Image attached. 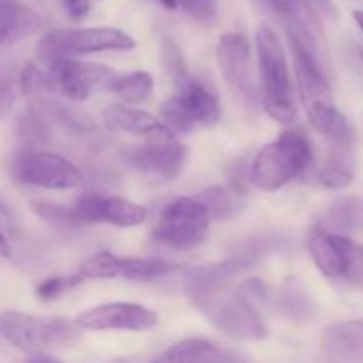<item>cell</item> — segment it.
<instances>
[{
    "mask_svg": "<svg viewBox=\"0 0 363 363\" xmlns=\"http://www.w3.org/2000/svg\"><path fill=\"white\" fill-rule=\"evenodd\" d=\"M255 46L266 113L277 123L291 124L296 119V98L282 43L272 27L262 25L255 34Z\"/></svg>",
    "mask_w": 363,
    "mask_h": 363,
    "instance_id": "1",
    "label": "cell"
},
{
    "mask_svg": "<svg viewBox=\"0 0 363 363\" xmlns=\"http://www.w3.org/2000/svg\"><path fill=\"white\" fill-rule=\"evenodd\" d=\"M311 163V140L300 131L287 130L257 152L248 179L259 190L275 191L301 176Z\"/></svg>",
    "mask_w": 363,
    "mask_h": 363,
    "instance_id": "2",
    "label": "cell"
},
{
    "mask_svg": "<svg viewBox=\"0 0 363 363\" xmlns=\"http://www.w3.org/2000/svg\"><path fill=\"white\" fill-rule=\"evenodd\" d=\"M291 52H293L294 71H296L298 91H300L301 101L307 110L312 128L328 138V142L353 137V128L333 103L328 77L323 74L319 67L303 53L293 48Z\"/></svg>",
    "mask_w": 363,
    "mask_h": 363,
    "instance_id": "3",
    "label": "cell"
},
{
    "mask_svg": "<svg viewBox=\"0 0 363 363\" xmlns=\"http://www.w3.org/2000/svg\"><path fill=\"white\" fill-rule=\"evenodd\" d=\"M77 321L60 318L6 311L0 314V335L16 350L28 354H43L50 350L66 347L80 339Z\"/></svg>",
    "mask_w": 363,
    "mask_h": 363,
    "instance_id": "4",
    "label": "cell"
},
{
    "mask_svg": "<svg viewBox=\"0 0 363 363\" xmlns=\"http://www.w3.org/2000/svg\"><path fill=\"white\" fill-rule=\"evenodd\" d=\"M137 41L124 30L113 27L91 28H55L39 39L35 53L46 64L73 59L74 55L96 52H128Z\"/></svg>",
    "mask_w": 363,
    "mask_h": 363,
    "instance_id": "5",
    "label": "cell"
},
{
    "mask_svg": "<svg viewBox=\"0 0 363 363\" xmlns=\"http://www.w3.org/2000/svg\"><path fill=\"white\" fill-rule=\"evenodd\" d=\"M188 296L213 326L225 335L241 340H261L268 335L262 318L241 294L218 287L188 293Z\"/></svg>",
    "mask_w": 363,
    "mask_h": 363,
    "instance_id": "6",
    "label": "cell"
},
{
    "mask_svg": "<svg viewBox=\"0 0 363 363\" xmlns=\"http://www.w3.org/2000/svg\"><path fill=\"white\" fill-rule=\"evenodd\" d=\"M268 4L282 18L291 48L308 57L323 74L330 77L328 43L314 7L305 0H268Z\"/></svg>",
    "mask_w": 363,
    "mask_h": 363,
    "instance_id": "7",
    "label": "cell"
},
{
    "mask_svg": "<svg viewBox=\"0 0 363 363\" xmlns=\"http://www.w3.org/2000/svg\"><path fill=\"white\" fill-rule=\"evenodd\" d=\"M11 176L18 184L45 190H71L84 183V176L73 162L43 149L18 152L11 163Z\"/></svg>",
    "mask_w": 363,
    "mask_h": 363,
    "instance_id": "8",
    "label": "cell"
},
{
    "mask_svg": "<svg viewBox=\"0 0 363 363\" xmlns=\"http://www.w3.org/2000/svg\"><path fill=\"white\" fill-rule=\"evenodd\" d=\"M209 213L199 197H179L167 204L160 215L155 238L176 250H191L206 240Z\"/></svg>",
    "mask_w": 363,
    "mask_h": 363,
    "instance_id": "9",
    "label": "cell"
},
{
    "mask_svg": "<svg viewBox=\"0 0 363 363\" xmlns=\"http://www.w3.org/2000/svg\"><path fill=\"white\" fill-rule=\"evenodd\" d=\"M176 269L160 257H117L110 252H98L80 266L82 279H124L131 282H151Z\"/></svg>",
    "mask_w": 363,
    "mask_h": 363,
    "instance_id": "10",
    "label": "cell"
},
{
    "mask_svg": "<svg viewBox=\"0 0 363 363\" xmlns=\"http://www.w3.org/2000/svg\"><path fill=\"white\" fill-rule=\"evenodd\" d=\"M116 77L110 67L101 64L78 62L74 59H64L48 66L50 91H57L71 101H85L96 89L103 87Z\"/></svg>",
    "mask_w": 363,
    "mask_h": 363,
    "instance_id": "11",
    "label": "cell"
},
{
    "mask_svg": "<svg viewBox=\"0 0 363 363\" xmlns=\"http://www.w3.org/2000/svg\"><path fill=\"white\" fill-rule=\"evenodd\" d=\"M77 325L85 330H123V332H151L158 326V315L151 308L130 301L103 303L82 312Z\"/></svg>",
    "mask_w": 363,
    "mask_h": 363,
    "instance_id": "12",
    "label": "cell"
},
{
    "mask_svg": "<svg viewBox=\"0 0 363 363\" xmlns=\"http://www.w3.org/2000/svg\"><path fill=\"white\" fill-rule=\"evenodd\" d=\"M184 158H186V147L167 128L162 133L147 138L144 145L128 152V163L133 169L155 174L167 181L177 177Z\"/></svg>",
    "mask_w": 363,
    "mask_h": 363,
    "instance_id": "13",
    "label": "cell"
},
{
    "mask_svg": "<svg viewBox=\"0 0 363 363\" xmlns=\"http://www.w3.org/2000/svg\"><path fill=\"white\" fill-rule=\"evenodd\" d=\"M216 60L227 84L243 94L247 101L257 103L259 91L252 74V48L247 35L238 32L222 35L216 48Z\"/></svg>",
    "mask_w": 363,
    "mask_h": 363,
    "instance_id": "14",
    "label": "cell"
},
{
    "mask_svg": "<svg viewBox=\"0 0 363 363\" xmlns=\"http://www.w3.org/2000/svg\"><path fill=\"white\" fill-rule=\"evenodd\" d=\"M78 222L108 223L116 227H137L147 218V209L123 197L105 195H84L74 202L73 208Z\"/></svg>",
    "mask_w": 363,
    "mask_h": 363,
    "instance_id": "15",
    "label": "cell"
},
{
    "mask_svg": "<svg viewBox=\"0 0 363 363\" xmlns=\"http://www.w3.org/2000/svg\"><path fill=\"white\" fill-rule=\"evenodd\" d=\"M307 245L315 266L323 275L337 279V277L350 273L354 255H357V248L346 236L325 233L315 227L308 234Z\"/></svg>",
    "mask_w": 363,
    "mask_h": 363,
    "instance_id": "16",
    "label": "cell"
},
{
    "mask_svg": "<svg viewBox=\"0 0 363 363\" xmlns=\"http://www.w3.org/2000/svg\"><path fill=\"white\" fill-rule=\"evenodd\" d=\"M259 262L257 257L247 252L236 250V254L227 257L225 261L213 262L208 266H197L186 273V293H201L223 287V284L233 279L238 273L250 269Z\"/></svg>",
    "mask_w": 363,
    "mask_h": 363,
    "instance_id": "17",
    "label": "cell"
},
{
    "mask_svg": "<svg viewBox=\"0 0 363 363\" xmlns=\"http://www.w3.org/2000/svg\"><path fill=\"white\" fill-rule=\"evenodd\" d=\"M321 344L330 357L363 363V319L328 326L323 333Z\"/></svg>",
    "mask_w": 363,
    "mask_h": 363,
    "instance_id": "18",
    "label": "cell"
},
{
    "mask_svg": "<svg viewBox=\"0 0 363 363\" xmlns=\"http://www.w3.org/2000/svg\"><path fill=\"white\" fill-rule=\"evenodd\" d=\"M103 123L112 131L144 138H151L165 130V126L155 116L144 112V110L123 105V103H113V105L106 106L103 112Z\"/></svg>",
    "mask_w": 363,
    "mask_h": 363,
    "instance_id": "19",
    "label": "cell"
},
{
    "mask_svg": "<svg viewBox=\"0 0 363 363\" xmlns=\"http://www.w3.org/2000/svg\"><path fill=\"white\" fill-rule=\"evenodd\" d=\"M330 144L332 149L323 163L319 181L330 190H342L354 177V135Z\"/></svg>",
    "mask_w": 363,
    "mask_h": 363,
    "instance_id": "20",
    "label": "cell"
},
{
    "mask_svg": "<svg viewBox=\"0 0 363 363\" xmlns=\"http://www.w3.org/2000/svg\"><path fill=\"white\" fill-rule=\"evenodd\" d=\"M41 28V16L18 0H0V45L30 38Z\"/></svg>",
    "mask_w": 363,
    "mask_h": 363,
    "instance_id": "21",
    "label": "cell"
},
{
    "mask_svg": "<svg viewBox=\"0 0 363 363\" xmlns=\"http://www.w3.org/2000/svg\"><path fill=\"white\" fill-rule=\"evenodd\" d=\"M177 99L195 126H211V124L218 123L220 113H222L218 98L201 82L191 78L188 84L179 87Z\"/></svg>",
    "mask_w": 363,
    "mask_h": 363,
    "instance_id": "22",
    "label": "cell"
},
{
    "mask_svg": "<svg viewBox=\"0 0 363 363\" xmlns=\"http://www.w3.org/2000/svg\"><path fill=\"white\" fill-rule=\"evenodd\" d=\"M233 354L204 339H186L163 351L151 363H227Z\"/></svg>",
    "mask_w": 363,
    "mask_h": 363,
    "instance_id": "23",
    "label": "cell"
},
{
    "mask_svg": "<svg viewBox=\"0 0 363 363\" xmlns=\"http://www.w3.org/2000/svg\"><path fill=\"white\" fill-rule=\"evenodd\" d=\"M155 89V80L145 71H133L124 77H113L108 84V91L128 105H138L147 101Z\"/></svg>",
    "mask_w": 363,
    "mask_h": 363,
    "instance_id": "24",
    "label": "cell"
},
{
    "mask_svg": "<svg viewBox=\"0 0 363 363\" xmlns=\"http://www.w3.org/2000/svg\"><path fill=\"white\" fill-rule=\"evenodd\" d=\"M279 305L294 321H307L314 314V303L303 284L296 279L287 280L280 289Z\"/></svg>",
    "mask_w": 363,
    "mask_h": 363,
    "instance_id": "25",
    "label": "cell"
},
{
    "mask_svg": "<svg viewBox=\"0 0 363 363\" xmlns=\"http://www.w3.org/2000/svg\"><path fill=\"white\" fill-rule=\"evenodd\" d=\"M360 216V202L354 197H344L333 202L326 216L323 218V225L319 229L330 234H346L353 230Z\"/></svg>",
    "mask_w": 363,
    "mask_h": 363,
    "instance_id": "26",
    "label": "cell"
},
{
    "mask_svg": "<svg viewBox=\"0 0 363 363\" xmlns=\"http://www.w3.org/2000/svg\"><path fill=\"white\" fill-rule=\"evenodd\" d=\"M30 209L34 211L35 216L43 220V222L50 223L57 229H74L80 227L82 223L78 222L77 215H74L73 208H66V206L53 204L48 201H32Z\"/></svg>",
    "mask_w": 363,
    "mask_h": 363,
    "instance_id": "27",
    "label": "cell"
},
{
    "mask_svg": "<svg viewBox=\"0 0 363 363\" xmlns=\"http://www.w3.org/2000/svg\"><path fill=\"white\" fill-rule=\"evenodd\" d=\"M18 133H20L21 140L28 145V149H34L35 145L46 144L50 138L48 121H46L41 113L35 112L34 108L28 106L27 112L21 113L20 117Z\"/></svg>",
    "mask_w": 363,
    "mask_h": 363,
    "instance_id": "28",
    "label": "cell"
},
{
    "mask_svg": "<svg viewBox=\"0 0 363 363\" xmlns=\"http://www.w3.org/2000/svg\"><path fill=\"white\" fill-rule=\"evenodd\" d=\"M199 199L204 202L209 216H215L216 220L230 218V216H234L238 213L236 199L230 197L229 191L222 186L208 188V190H204L199 195Z\"/></svg>",
    "mask_w": 363,
    "mask_h": 363,
    "instance_id": "29",
    "label": "cell"
},
{
    "mask_svg": "<svg viewBox=\"0 0 363 363\" xmlns=\"http://www.w3.org/2000/svg\"><path fill=\"white\" fill-rule=\"evenodd\" d=\"M162 53H163V64H165L167 71H169L170 78L174 80L176 87H183L184 84L191 80V74L188 71L184 57L181 53V48L172 38H163L162 41Z\"/></svg>",
    "mask_w": 363,
    "mask_h": 363,
    "instance_id": "30",
    "label": "cell"
},
{
    "mask_svg": "<svg viewBox=\"0 0 363 363\" xmlns=\"http://www.w3.org/2000/svg\"><path fill=\"white\" fill-rule=\"evenodd\" d=\"M20 89L30 103L46 98L50 92V84L46 74L34 64H27L20 73Z\"/></svg>",
    "mask_w": 363,
    "mask_h": 363,
    "instance_id": "31",
    "label": "cell"
},
{
    "mask_svg": "<svg viewBox=\"0 0 363 363\" xmlns=\"http://www.w3.org/2000/svg\"><path fill=\"white\" fill-rule=\"evenodd\" d=\"M177 7L184 11L195 23L211 28L218 21V0H176Z\"/></svg>",
    "mask_w": 363,
    "mask_h": 363,
    "instance_id": "32",
    "label": "cell"
},
{
    "mask_svg": "<svg viewBox=\"0 0 363 363\" xmlns=\"http://www.w3.org/2000/svg\"><path fill=\"white\" fill-rule=\"evenodd\" d=\"M84 282L80 275H69V277H53V279H46L35 287V296L43 301H52L62 296L64 293L71 291L73 287H78Z\"/></svg>",
    "mask_w": 363,
    "mask_h": 363,
    "instance_id": "33",
    "label": "cell"
},
{
    "mask_svg": "<svg viewBox=\"0 0 363 363\" xmlns=\"http://www.w3.org/2000/svg\"><path fill=\"white\" fill-rule=\"evenodd\" d=\"M16 98V69L13 62H0V119L13 106Z\"/></svg>",
    "mask_w": 363,
    "mask_h": 363,
    "instance_id": "34",
    "label": "cell"
},
{
    "mask_svg": "<svg viewBox=\"0 0 363 363\" xmlns=\"http://www.w3.org/2000/svg\"><path fill=\"white\" fill-rule=\"evenodd\" d=\"M64 11L73 21L84 20L91 11V0H62Z\"/></svg>",
    "mask_w": 363,
    "mask_h": 363,
    "instance_id": "35",
    "label": "cell"
},
{
    "mask_svg": "<svg viewBox=\"0 0 363 363\" xmlns=\"http://www.w3.org/2000/svg\"><path fill=\"white\" fill-rule=\"evenodd\" d=\"M243 291H247L248 294H254V296L259 298H264L266 294H268V287H266V284L259 279L247 280V282L243 284Z\"/></svg>",
    "mask_w": 363,
    "mask_h": 363,
    "instance_id": "36",
    "label": "cell"
},
{
    "mask_svg": "<svg viewBox=\"0 0 363 363\" xmlns=\"http://www.w3.org/2000/svg\"><path fill=\"white\" fill-rule=\"evenodd\" d=\"M305 2H308L311 4L312 7H318V9H321V11H325V13H328V14H333V6H332V2H330V0H305Z\"/></svg>",
    "mask_w": 363,
    "mask_h": 363,
    "instance_id": "37",
    "label": "cell"
},
{
    "mask_svg": "<svg viewBox=\"0 0 363 363\" xmlns=\"http://www.w3.org/2000/svg\"><path fill=\"white\" fill-rule=\"evenodd\" d=\"M25 363H62L60 360H57V358L50 357V354H32L30 358H28Z\"/></svg>",
    "mask_w": 363,
    "mask_h": 363,
    "instance_id": "38",
    "label": "cell"
},
{
    "mask_svg": "<svg viewBox=\"0 0 363 363\" xmlns=\"http://www.w3.org/2000/svg\"><path fill=\"white\" fill-rule=\"evenodd\" d=\"M0 257L9 259L11 257V245L7 241V238L4 236V233L0 230Z\"/></svg>",
    "mask_w": 363,
    "mask_h": 363,
    "instance_id": "39",
    "label": "cell"
},
{
    "mask_svg": "<svg viewBox=\"0 0 363 363\" xmlns=\"http://www.w3.org/2000/svg\"><path fill=\"white\" fill-rule=\"evenodd\" d=\"M160 4H162V6L165 7V9H169V11L177 9V2H176V0H160Z\"/></svg>",
    "mask_w": 363,
    "mask_h": 363,
    "instance_id": "40",
    "label": "cell"
},
{
    "mask_svg": "<svg viewBox=\"0 0 363 363\" xmlns=\"http://www.w3.org/2000/svg\"><path fill=\"white\" fill-rule=\"evenodd\" d=\"M353 18H354V21H357L358 27H360L362 32H363V11H353Z\"/></svg>",
    "mask_w": 363,
    "mask_h": 363,
    "instance_id": "41",
    "label": "cell"
},
{
    "mask_svg": "<svg viewBox=\"0 0 363 363\" xmlns=\"http://www.w3.org/2000/svg\"><path fill=\"white\" fill-rule=\"evenodd\" d=\"M227 363H247V362L240 360V358H236V357H234V354H233V357H230V360L227 362Z\"/></svg>",
    "mask_w": 363,
    "mask_h": 363,
    "instance_id": "42",
    "label": "cell"
}]
</instances>
